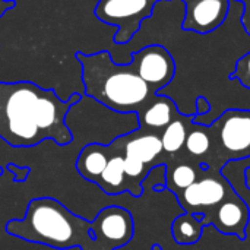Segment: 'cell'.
<instances>
[{
	"mask_svg": "<svg viewBox=\"0 0 250 250\" xmlns=\"http://www.w3.org/2000/svg\"><path fill=\"white\" fill-rule=\"evenodd\" d=\"M233 193L234 190L230 183L223 177H205L202 180H196L176 196L186 212L202 214L205 217Z\"/></svg>",
	"mask_w": 250,
	"mask_h": 250,
	"instance_id": "cell-7",
	"label": "cell"
},
{
	"mask_svg": "<svg viewBox=\"0 0 250 250\" xmlns=\"http://www.w3.org/2000/svg\"><path fill=\"white\" fill-rule=\"evenodd\" d=\"M202 214H189L185 212L179 215L171 224V234L179 245H195L202 237L204 223Z\"/></svg>",
	"mask_w": 250,
	"mask_h": 250,
	"instance_id": "cell-14",
	"label": "cell"
},
{
	"mask_svg": "<svg viewBox=\"0 0 250 250\" xmlns=\"http://www.w3.org/2000/svg\"><path fill=\"white\" fill-rule=\"evenodd\" d=\"M231 81H237L242 86L250 89V51L243 54L234 64L233 72L229 75Z\"/></svg>",
	"mask_w": 250,
	"mask_h": 250,
	"instance_id": "cell-18",
	"label": "cell"
},
{
	"mask_svg": "<svg viewBox=\"0 0 250 250\" xmlns=\"http://www.w3.org/2000/svg\"><path fill=\"white\" fill-rule=\"evenodd\" d=\"M107 148V164L95 185L107 195H120L127 192V183L125 176L123 155L113 144H105Z\"/></svg>",
	"mask_w": 250,
	"mask_h": 250,
	"instance_id": "cell-12",
	"label": "cell"
},
{
	"mask_svg": "<svg viewBox=\"0 0 250 250\" xmlns=\"http://www.w3.org/2000/svg\"><path fill=\"white\" fill-rule=\"evenodd\" d=\"M230 1H233V0H230ZM234 1H240V3H245L246 0H234Z\"/></svg>",
	"mask_w": 250,
	"mask_h": 250,
	"instance_id": "cell-24",
	"label": "cell"
},
{
	"mask_svg": "<svg viewBox=\"0 0 250 250\" xmlns=\"http://www.w3.org/2000/svg\"><path fill=\"white\" fill-rule=\"evenodd\" d=\"M166 180V188H168L174 195H177L179 192L188 189L196 182V171L189 164H177L171 168H167Z\"/></svg>",
	"mask_w": 250,
	"mask_h": 250,
	"instance_id": "cell-16",
	"label": "cell"
},
{
	"mask_svg": "<svg viewBox=\"0 0 250 250\" xmlns=\"http://www.w3.org/2000/svg\"><path fill=\"white\" fill-rule=\"evenodd\" d=\"M15 7V1L13 0H0V18L10 9Z\"/></svg>",
	"mask_w": 250,
	"mask_h": 250,
	"instance_id": "cell-22",
	"label": "cell"
},
{
	"mask_svg": "<svg viewBox=\"0 0 250 250\" xmlns=\"http://www.w3.org/2000/svg\"><path fill=\"white\" fill-rule=\"evenodd\" d=\"M111 144L123 155L135 157L151 168L157 166L158 157L164 152L160 135L141 127L114 138Z\"/></svg>",
	"mask_w": 250,
	"mask_h": 250,
	"instance_id": "cell-10",
	"label": "cell"
},
{
	"mask_svg": "<svg viewBox=\"0 0 250 250\" xmlns=\"http://www.w3.org/2000/svg\"><path fill=\"white\" fill-rule=\"evenodd\" d=\"M179 114L180 111L170 97L157 94L151 103L136 116L141 129L158 133L160 130L163 132Z\"/></svg>",
	"mask_w": 250,
	"mask_h": 250,
	"instance_id": "cell-11",
	"label": "cell"
},
{
	"mask_svg": "<svg viewBox=\"0 0 250 250\" xmlns=\"http://www.w3.org/2000/svg\"><path fill=\"white\" fill-rule=\"evenodd\" d=\"M1 176H3V170L0 168V177H1Z\"/></svg>",
	"mask_w": 250,
	"mask_h": 250,
	"instance_id": "cell-25",
	"label": "cell"
},
{
	"mask_svg": "<svg viewBox=\"0 0 250 250\" xmlns=\"http://www.w3.org/2000/svg\"><path fill=\"white\" fill-rule=\"evenodd\" d=\"M6 167H7V170L10 173H13V182H16V183L26 182L29 174H31V168L29 167H19L16 164H7Z\"/></svg>",
	"mask_w": 250,
	"mask_h": 250,
	"instance_id": "cell-19",
	"label": "cell"
},
{
	"mask_svg": "<svg viewBox=\"0 0 250 250\" xmlns=\"http://www.w3.org/2000/svg\"><path fill=\"white\" fill-rule=\"evenodd\" d=\"M196 116H185V114H179L160 135L161 138V144H163V149L166 154L173 155L177 154L186 144V138H188V123L193 122Z\"/></svg>",
	"mask_w": 250,
	"mask_h": 250,
	"instance_id": "cell-15",
	"label": "cell"
},
{
	"mask_svg": "<svg viewBox=\"0 0 250 250\" xmlns=\"http://www.w3.org/2000/svg\"><path fill=\"white\" fill-rule=\"evenodd\" d=\"M4 231L56 250H117L133 239L135 223L123 207H105L88 221L57 199L42 196L31 199L23 218L7 221Z\"/></svg>",
	"mask_w": 250,
	"mask_h": 250,
	"instance_id": "cell-1",
	"label": "cell"
},
{
	"mask_svg": "<svg viewBox=\"0 0 250 250\" xmlns=\"http://www.w3.org/2000/svg\"><path fill=\"white\" fill-rule=\"evenodd\" d=\"M211 111V103H209V100L208 98H205V97H198L196 98V111H195V114L196 116H204V114H208Z\"/></svg>",
	"mask_w": 250,
	"mask_h": 250,
	"instance_id": "cell-20",
	"label": "cell"
},
{
	"mask_svg": "<svg viewBox=\"0 0 250 250\" xmlns=\"http://www.w3.org/2000/svg\"><path fill=\"white\" fill-rule=\"evenodd\" d=\"M208 129L229 160L250 157V110H226Z\"/></svg>",
	"mask_w": 250,
	"mask_h": 250,
	"instance_id": "cell-5",
	"label": "cell"
},
{
	"mask_svg": "<svg viewBox=\"0 0 250 250\" xmlns=\"http://www.w3.org/2000/svg\"><path fill=\"white\" fill-rule=\"evenodd\" d=\"M83 95L117 114H138L157 95L133 70L130 63L119 64L110 51L92 54L78 51Z\"/></svg>",
	"mask_w": 250,
	"mask_h": 250,
	"instance_id": "cell-3",
	"label": "cell"
},
{
	"mask_svg": "<svg viewBox=\"0 0 250 250\" xmlns=\"http://www.w3.org/2000/svg\"><path fill=\"white\" fill-rule=\"evenodd\" d=\"M108 155H107V148L105 144L101 142H92L85 145L75 163V167L78 170V173L81 174V177H83L85 180L95 183L98 180V177L101 176V173L105 168Z\"/></svg>",
	"mask_w": 250,
	"mask_h": 250,
	"instance_id": "cell-13",
	"label": "cell"
},
{
	"mask_svg": "<svg viewBox=\"0 0 250 250\" xmlns=\"http://www.w3.org/2000/svg\"><path fill=\"white\" fill-rule=\"evenodd\" d=\"M130 66L155 94H160V91L170 85L176 75L174 57L160 44H151L135 51Z\"/></svg>",
	"mask_w": 250,
	"mask_h": 250,
	"instance_id": "cell-6",
	"label": "cell"
},
{
	"mask_svg": "<svg viewBox=\"0 0 250 250\" xmlns=\"http://www.w3.org/2000/svg\"><path fill=\"white\" fill-rule=\"evenodd\" d=\"M160 1L163 0H98L94 15L100 22L117 28L113 41L123 45L133 40L142 22L152 16Z\"/></svg>",
	"mask_w": 250,
	"mask_h": 250,
	"instance_id": "cell-4",
	"label": "cell"
},
{
	"mask_svg": "<svg viewBox=\"0 0 250 250\" xmlns=\"http://www.w3.org/2000/svg\"><path fill=\"white\" fill-rule=\"evenodd\" d=\"M243 6H245V10L242 15V25H243L246 34L250 37V0H246L243 3Z\"/></svg>",
	"mask_w": 250,
	"mask_h": 250,
	"instance_id": "cell-21",
	"label": "cell"
},
{
	"mask_svg": "<svg viewBox=\"0 0 250 250\" xmlns=\"http://www.w3.org/2000/svg\"><path fill=\"white\" fill-rule=\"evenodd\" d=\"M185 3L186 13L182 23L183 31L195 34H211L227 19L230 0H180Z\"/></svg>",
	"mask_w": 250,
	"mask_h": 250,
	"instance_id": "cell-8",
	"label": "cell"
},
{
	"mask_svg": "<svg viewBox=\"0 0 250 250\" xmlns=\"http://www.w3.org/2000/svg\"><path fill=\"white\" fill-rule=\"evenodd\" d=\"M249 217V207L234 192L211 212H208L205 218H202V223L204 226L212 224L223 234H231L240 240H245Z\"/></svg>",
	"mask_w": 250,
	"mask_h": 250,
	"instance_id": "cell-9",
	"label": "cell"
},
{
	"mask_svg": "<svg viewBox=\"0 0 250 250\" xmlns=\"http://www.w3.org/2000/svg\"><path fill=\"white\" fill-rule=\"evenodd\" d=\"M151 250H163V248H161V245L155 243V245H152V248H151Z\"/></svg>",
	"mask_w": 250,
	"mask_h": 250,
	"instance_id": "cell-23",
	"label": "cell"
},
{
	"mask_svg": "<svg viewBox=\"0 0 250 250\" xmlns=\"http://www.w3.org/2000/svg\"><path fill=\"white\" fill-rule=\"evenodd\" d=\"M211 145H212V138H211L208 127L195 126L192 130L188 132L185 146L192 155L201 157V155L208 154V151L211 149Z\"/></svg>",
	"mask_w": 250,
	"mask_h": 250,
	"instance_id": "cell-17",
	"label": "cell"
},
{
	"mask_svg": "<svg viewBox=\"0 0 250 250\" xmlns=\"http://www.w3.org/2000/svg\"><path fill=\"white\" fill-rule=\"evenodd\" d=\"M82 95L62 100L53 88L22 82H0V139L12 148H32L50 139L59 146L72 144L66 123L72 107Z\"/></svg>",
	"mask_w": 250,
	"mask_h": 250,
	"instance_id": "cell-2",
	"label": "cell"
}]
</instances>
